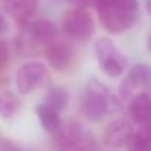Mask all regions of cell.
Wrapping results in <instances>:
<instances>
[{
	"label": "cell",
	"instance_id": "obj_1",
	"mask_svg": "<svg viewBox=\"0 0 151 151\" xmlns=\"http://www.w3.org/2000/svg\"><path fill=\"white\" fill-rule=\"evenodd\" d=\"M102 27L113 34L130 30L139 18L138 0H93Z\"/></svg>",
	"mask_w": 151,
	"mask_h": 151
},
{
	"label": "cell",
	"instance_id": "obj_2",
	"mask_svg": "<svg viewBox=\"0 0 151 151\" xmlns=\"http://www.w3.org/2000/svg\"><path fill=\"white\" fill-rule=\"evenodd\" d=\"M114 102L116 98L105 85L99 83L98 80H91L86 92L82 96V114L86 120L99 123L111 111Z\"/></svg>",
	"mask_w": 151,
	"mask_h": 151
},
{
	"label": "cell",
	"instance_id": "obj_3",
	"mask_svg": "<svg viewBox=\"0 0 151 151\" xmlns=\"http://www.w3.org/2000/svg\"><path fill=\"white\" fill-rule=\"evenodd\" d=\"M61 27L68 39L79 43L91 40L95 33V21L85 8H73L67 11L62 17Z\"/></svg>",
	"mask_w": 151,
	"mask_h": 151
},
{
	"label": "cell",
	"instance_id": "obj_4",
	"mask_svg": "<svg viewBox=\"0 0 151 151\" xmlns=\"http://www.w3.org/2000/svg\"><path fill=\"white\" fill-rule=\"evenodd\" d=\"M95 55L101 70L111 79H117L124 73L127 61L126 56L117 49L110 37H98L93 43Z\"/></svg>",
	"mask_w": 151,
	"mask_h": 151
},
{
	"label": "cell",
	"instance_id": "obj_5",
	"mask_svg": "<svg viewBox=\"0 0 151 151\" xmlns=\"http://www.w3.org/2000/svg\"><path fill=\"white\" fill-rule=\"evenodd\" d=\"M15 82H17V89L21 95H30L36 89L50 82V74L43 62L28 61L18 68Z\"/></svg>",
	"mask_w": 151,
	"mask_h": 151
},
{
	"label": "cell",
	"instance_id": "obj_6",
	"mask_svg": "<svg viewBox=\"0 0 151 151\" xmlns=\"http://www.w3.org/2000/svg\"><path fill=\"white\" fill-rule=\"evenodd\" d=\"M150 85V67L147 64H135L120 85V95L123 99H130L135 95L145 92Z\"/></svg>",
	"mask_w": 151,
	"mask_h": 151
},
{
	"label": "cell",
	"instance_id": "obj_7",
	"mask_svg": "<svg viewBox=\"0 0 151 151\" xmlns=\"http://www.w3.org/2000/svg\"><path fill=\"white\" fill-rule=\"evenodd\" d=\"M133 132L135 130L130 122H127L126 119H116L104 130V144L111 148L127 147L133 136Z\"/></svg>",
	"mask_w": 151,
	"mask_h": 151
},
{
	"label": "cell",
	"instance_id": "obj_8",
	"mask_svg": "<svg viewBox=\"0 0 151 151\" xmlns=\"http://www.w3.org/2000/svg\"><path fill=\"white\" fill-rule=\"evenodd\" d=\"M24 28L43 50H46L49 45L58 40V27L49 19H33Z\"/></svg>",
	"mask_w": 151,
	"mask_h": 151
},
{
	"label": "cell",
	"instance_id": "obj_9",
	"mask_svg": "<svg viewBox=\"0 0 151 151\" xmlns=\"http://www.w3.org/2000/svg\"><path fill=\"white\" fill-rule=\"evenodd\" d=\"M83 130H85V127L79 122H76V120L62 122L61 120L58 129L52 133L53 135V142L61 150L71 151V148L77 144V141L80 139Z\"/></svg>",
	"mask_w": 151,
	"mask_h": 151
},
{
	"label": "cell",
	"instance_id": "obj_10",
	"mask_svg": "<svg viewBox=\"0 0 151 151\" xmlns=\"http://www.w3.org/2000/svg\"><path fill=\"white\" fill-rule=\"evenodd\" d=\"M45 52H46L49 65L56 71H64V70L70 68L76 58L74 49L70 45H67L64 42H58V40L53 42L52 45H49Z\"/></svg>",
	"mask_w": 151,
	"mask_h": 151
},
{
	"label": "cell",
	"instance_id": "obj_11",
	"mask_svg": "<svg viewBox=\"0 0 151 151\" xmlns=\"http://www.w3.org/2000/svg\"><path fill=\"white\" fill-rule=\"evenodd\" d=\"M2 5L18 25L25 27L33 21L37 9V0H2Z\"/></svg>",
	"mask_w": 151,
	"mask_h": 151
},
{
	"label": "cell",
	"instance_id": "obj_12",
	"mask_svg": "<svg viewBox=\"0 0 151 151\" xmlns=\"http://www.w3.org/2000/svg\"><path fill=\"white\" fill-rule=\"evenodd\" d=\"M129 116L133 123L138 126L150 124L151 119V107H150V96L145 92H141L130 98L129 101Z\"/></svg>",
	"mask_w": 151,
	"mask_h": 151
},
{
	"label": "cell",
	"instance_id": "obj_13",
	"mask_svg": "<svg viewBox=\"0 0 151 151\" xmlns=\"http://www.w3.org/2000/svg\"><path fill=\"white\" fill-rule=\"evenodd\" d=\"M36 114H37V119H39L43 130H46L47 133H53L58 129V126L61 123V117L56 110L50 108L46 104H40L36 108Z\"/></svg>",
	"mask_w": 151,
	"mask_h": 151
},
{
	"label": "cell",
	"instance_id": "obj_14",
	"mask_svg": "<svg viewBox=\"0 0 151 151\" xmlns=\"http://www.w3.org/2000/svg\"><path fill=\"white\" fill-rule=\"evenodd\" d=\"M21 108V99L12 91H5L0 93V117L12 119Z\"/></svg>",
	"mask_w": 151,
	"mask_h": 151
},
{
	"label": "cell",
	"instance_id": "obj_15",
	"mask_svg": "<svg viewBox=\"0 0 151 151\" xmlns=\"http://www.w3.org/2000/svg\"><path fill=\"white\" fill-rule=\"evenodd\" d=\"M68 101H70V93L65 88L62 86H53L47 91L46 93V98H45V102L46 105H49L50 108L56 110L58 113L64 111L68 105Z\"/></svg>",
	"mask_w": 151,
	"mask_h": 151
},
{
	"label": "cell",
	"instance_id": "obj_16",
	"mask_svg": "<svg viewBox=\"0 0 151 151\" xmlns=\"http://www.w3.org/2000/svg\"><path fill=\"white\" fill-rule=\"evenodd\" d=\"M151 148V130L150 124H141L135 132L127 145L129 151H150Z\"/></svg>",
	"mask_w": 151,
	"mask_h": 151
},
{
	"label": "cell",
	"instance_id": "obj_17",
	"mask_svg": "<svg viewBox=\"0 0 151 151\" xmlns=\"http://www.w3.org/2000/svg\"><path fill=\"white\" fill-rule=\"evenodd\" d=\"M98 150V144H96V139L93 136L92 132H89L88 129L83 130L80 139L77 141V144H76L71 151H96Z\"/></svg>",
	"mask_w": 151,
	"mask_h": 151
},
{
	"label": "cell",
	"instance_id": "obj_18",
	"mask_svg": "<svg viewBox=\"0 0 151 151\" xmlns=\"http://www.w3.org/2000/svg\"><path fill=\"white\" fill-rule=\"evenodd\" d=\"M9 43L6 40H0V76L5 74L8 65H9Z\"/></svg>",
	"mask_w": 151,
	"mask_h": 151
},
{
	"label": "cell",
	"instance_id": "obj_19",
	"mask_svg": "<svg viewBox=\"0 0 151 151\" xmlns=\"http://www.w3.org/2000/svg\"><path fill=\"white\" fill-rule=\"evenodd\" d=\"M0 151H25L11 139H0Z\"/></svg>",
	"mask_w": 151,
	"mask_h": 151
},
{
	"label": "cell",
	"instance_id": "obj_20",
	"mask_svg": "<svg viewBox=\"0 0 151 151\" xmlns=\"http://www.w3.org/2000/svg\"><path fill=\"white\" fill-rule=\"evenodd\" d=\"M68 2L71 3V5H74L76 8H89V6H92V3H93V0H68Z\"/></svg>",
	"mask_w": 151,
	"mask_h": 151
},
{
	"label": "cell",
	"instance_id": "obj_21",
	"mask_svg": "<svg viewBox=\"0 0 151 151\" xmlns=\"http://www.w3.org/2000/svg\"><path fill=\"white\" fill-rule=\"evenodd\" d=\"M8 30H9V24H8L6 18L3 17V14L0 12V36H3L5 33H8Z\"/></svg>",
	"mask_w": 151,
	"mask_h": 151
},
{
	"label": "cell",
	"instance_id": "obj_22",
	"mask_svg": "<svg viewBox=\"0 0 151 151\" xmlns=\"http://www.w3.org/2000/svg\"><path fill=\"white\" fill-rule=\"evenodd\" d=\"M58 151H65V150H58Z\"/></svg>",
	"mask_w": 151,
	"mask_h": 151
}]
</instances>
